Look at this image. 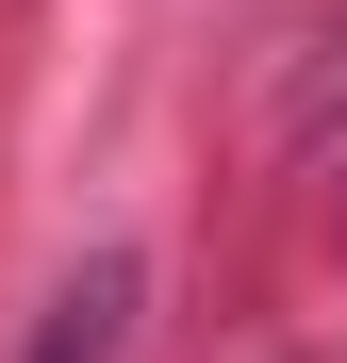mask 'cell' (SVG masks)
Wrapping results in <instances>:
<instances>
[{"label":"cell","instance_id":"1","mask_svg":"<svg viewBox=\"0 0 347 363\" xmlns=\"http://www.w3.org/2000/svg\"><path fill=\"white\" fill-rule=\"evenodd\" d=\"M133 297H149V281H133V248H99V264H83L67 297H50L33 363H116V330H133Z\"/></svg>","mask_w":347,"mask_h":363}]
</instances>
